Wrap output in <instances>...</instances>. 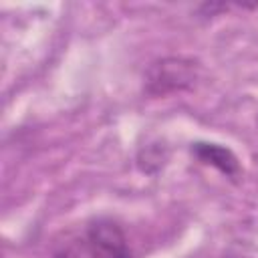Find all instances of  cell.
Masks as SVG:
<instances>
[{"label": "cell", "mask_w": 258, "mask_h": 258, "mask_svg": "<svg viewBox=\"0 0 258 258\" xmlns=\"http://www.w3.org/2000/svg\"><path fill=\"white\" fill-rule=\"evenodd\" d=\"M87 250L91 258H131L121 226L107 218L95 220L87 228Z\"/></svg>", "instance_id": "obj_2"}, {"label": "cell", "mask_w": 258, "mask_h": 258, "mask_svg": "<svg viewBox=\"0 0 258 258\" xmlns=\"http://www.w3.org/2000/svg\"><path fill=\"white\" fill-rule=\"evenodd\" d=\"M191 153L200 161H204L208 165H214L216 169H220L222 173H226L230 177H238L240 175L238 157L228 147H222V145H216V143H194Z\"/></svg>", "instance_id": "obj_3"}, {"label": "cell", "mask_w": 258, "mask_h": 258, "mask_svg": "<svg viewBox=\"0 0 258 258\" xmlns=\"http://www.w3.org/2000/svg\"><path fill=\"white\" fill-rule=\"evenodd\" d=\"M198 77V62L191 58L171 56L153 62L147 71V91L151 95H167L187 89Z\"/></svg>", "instance_id": "obj_1"}]
</instances>
